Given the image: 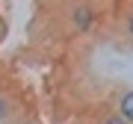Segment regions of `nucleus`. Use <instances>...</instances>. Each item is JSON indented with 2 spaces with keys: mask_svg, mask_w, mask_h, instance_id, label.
Returning <instances> with one entry per match:
<instances>
[{
  "mask_svg": "<svg viewBox=\"0 0 133 124\" xmlns=\"http://www.w3.org/2000/svg\"><path fill=\"white\" fill-rule=\"evenodd\" d=\"M98 124H127V121H124L121 115H115V112L107 106L104 112H98Z\"/></svg>",
  "mask_w": 133,
  "mask_h": 124,
  "instance_id": "obj_5",
  "label": "nucleus"
},
{
  "mask_svg": "<svg viewBox=\"0 0 133 124\" xmlns=\"http://www.w3.org/2000/svg\"><path fill=\"white\" fill-rule=\"evenodd\" d=\"M12 124H38V121L33 118V115H21V118H15Z\"/></svg>",
  "mask_w": 133,
  "mask_h": 124,
  "instance_id": "obj_6",
  "label": "nucleus"
},
{
  "mask_svg": "<svg viewBox=\"0 0 133 124\" xmlns=\"http://www.w3.org/2000/svg\"><path fill=\"white\" fill-rule=\"evenodd\" d=\"M15 118H21V104L0 89V124H12Z\"/></svg>",
  "mask_w": 133,
  "mask_h": 124,
  "instance_id": "obj_3",
  "label": "nucleus"
},
{
  "mask_svg": "<svg viewBox=\"0 0 133 124\" xmlns=\"http://www.w3.org/2000/svg\"><path fill=\"white\" fill-rule=\"evenodd\" d=\"M109 109L115 115H121L127 124H133V86H115L109 92Z\"/></svg>",
  "mask_w": 133,
  "mask_h": 124,
  "instance_id": "obj_2",
  "label": "nucleus"
},
{
  "mask_svg": "<svg viewBox=\"0 0 133 124\" xmlns=\"http://www.w3.org/2000/svg\"><path fill=\"white\" fill-rule=\"evenodd\" d=\"M98 12L89 0H68L59 12V21H62V33L68 38H77V36H86L95 24Z\"/></svg>",
  "mask_w": 133,
  "mask_h": 124,
  "instance_id": "obj_1",
  "label": "nucleus"
},
{
  "mask_svg": "<svg viewBox=\"0 0 133 124\" xmlns=\"http://www.w3.org/2000/svg\"><path fill=\"white\" fill-rule=\"evenodd\" d=\"M121 33L127 36V42H133V0L124 6V12H121Z\"/></svg>",
  "mask_w": 133,
  "mask_h": 124,
  "instance_id": "obj_4",
  "label": "nucleus"
}]
</instances>
